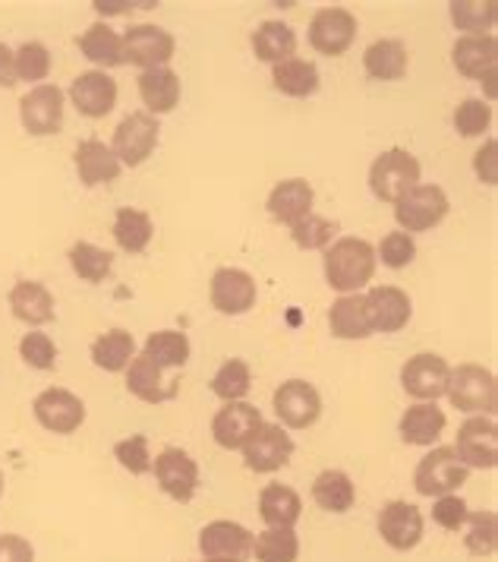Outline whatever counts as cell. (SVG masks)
I'll return each instance as SVG.
<instances>
[{"instance_id":"cell-34","label":"cell","mask_w":498,"mask_h":562,"mask_svg":"<svg viewBox=\"0 0 498 562\" xmlns=\"http://www.w3.org/2000/svg\"><path fill=\"white\" fill-rule=\"evenodd\" d=\"M252 52L265 64H284L297 52V32L281 23V20H265L252 32Z\"/></svg>"},{"instance_id":"cell-25","label":"cell","mask_w":498,"mask_h":562,"mask_svg":"<svg viewBox=\"0 0 498 562\" xmlns=\"http://www.w3.org/2000/svg\"><path fill=\"white\" fill-rule=\"evenodd\" d=\"M451 60L461 77L483 79L498 67V38L496 35H461L451 48Z\"/></svg>"},{"instance_id":"cell-57","label":"cell","mask_w":498,"mask_h":562,"mask_svg":"<svg viewBox=\"0 0 498 562\" xmlns=\"http://www.w3.org/2000/svg\"><path fill=\"white\" fill-rule=\"evenodd\" d=\"M202 562H234V560H202Z\"/></svg>"},{"instance_id":"cell-39","label":"cell","mask_w":498,"mask_h":562,"mask_svg":"<svg viewBox=\"0 0 498 562\" xmlns=\"http://www.w3.org/2000/svg\"><path fill=\"white\" fill-rule=\"evenodd\" d=\"M67 259H70V269H73L76 276L82 281H89V284H101L111 276V269H114V254L104 250V247L89 244V240H76Z\"/></svg>"},{"instance_id":"cell-15","label":"cell","mask_w":498,"mask_h":562,"mask_svg":"<svg viewBox=\"0 0 498 562\" xmlns=\"http://www.w3.org/2000/svg\"><path fill=\"white\" fill-rule=\"evenodd\" d=\"M249 471L256 474H272L281 471L291 456H294V439L287 436V430L281 424H262L256 434L249 436V442L240 449Z\"/></svg>"},{"instance_id":"cell-6","label":"cell","mask_w":498,"mask_h":562,"mask_svg":"<svg viewBox=\"0 0 498 562\" xmlns=\"http://www.w3.org/2000/svg\"><path fill=\"white\" fill-rule=\"evenodd\" d=\"M274 414L287 430H309L322 417V395L306 380H287L274 389Z\"/></svg>"},{"instance_id":"cell-3","label":"cell","mask_w":498,"mask_h":562,"mask_svg":"<svg viewBox=\"0 0 498 562\" xmlns=\"http://www.w3.org/2000/svg\"><path fill=\"white\" fill-rule=\"evenodd\" d=\"M420 183V161L407 149H385L370 168V190L382 203H398L404 193H410Z\"/></svg>"},{"instance_id":"cell-30","label":"cell","mask_w":498,"mask_h":562,"mask_svg":"<svg viewBox=\"0 0 498 562\" xmlns=\"http://www.w3.org/2000/svg\"><path fill=\"white\" fill-rule=\"evenodd\" d=\"M139 99L143 104L149 108V114H168V111H174L177 104H180V77H177L171 67H158V70H146V74H139Z\"/></svg>"},{"instance_id":"cell-28","label":"cell","mask_w":498,"mask_h":562,"mask_svg":"<svg viewBox=\"0 0 498 562\" xmlns=\"http://www.w3.org/2000/svg\"><path fill=\"white\" fill-rule=\"evenodd\" d=\"M445 424H449V417L435 402H417L400 417V439L407 446H432L442 436Z\"/></svg>"},{"instance_id":"cell-33","label":"cell","mask_w":498,"mask_h":562,"mask_svg":"<svg viewBox=\"0 0 498 562\" xmlns=\"http://www.w3.org/2000/svg\"><path fill=\"white\" fill-rule=\"evenodd\" d=\"M259 515L269 528H294L303 515V499L294 486L269 484L259 493Z\"/></svg>"},{"instance_id":"cell-9","label":"cell","mask_w":498,"mask_h":562,"mask_svg":"<svg viewBox=\"0 0 498 562\" xmlns=\"http://www.w3.org/2000/svg\"><path fill=\"white\" fill-rule=\"evenodd\" d=\"M35 420L54 436H70L86 424V402L70 389H45L32 402Z\"/></svg>"},{"instance_id":"cell-40","label":"cell","mask_w":498,"mask_h":562,"mask_svg":"<svg viewBox=\"0 0 498 562\" xmlns=\"http://www.w3.org/2000/svg\"><path fill=\"white\" fill-rule=\"evenodd\" d=\"M252 553L259 562H297L299 537L294 528H265L252 537Z\"/></svg>"},{"instance_id":"cell-12","label":"cell","mask_w":498,"mask_h":562,"mask_svg":"<svg viewBox=\"0 0 498 562\" xmlns=\"http://www.w3.org/2000/svg\"><path fill=\"white\" fill-rule=\"evenodd\" d=\"M356 38V16L348 7H322L309 20V45L325 57H341Z\"/></svg>"},{"instance_id":"cell-4","label":"cell","mask_w":498,"mask_h":562,"mask_svg":"<svg viewBox=\"0 0 498 562\" xmlns=\"http://www.w3.org/2000/svg\"><path fill=\"white\" fill-rule=\"evenodd\" d=\"M451 212L449 196L439 183H417L410 193H404L395 203V222L404 234H423L445 222Z\"/></svg>"},{"instance_id":"cell-22","label":"cell","mask_w":498,"mask_h":562,"mask_svg":"<svg viewBox=\"0 0 498 562\" xmlns=\"http://www.w3.org/2000/svg\"><path fill=\"white\" fill-rule=\"evenodd\" d=\"M313 203H316V190L313 183L303 178H291L274 183V190L269 193V215H272L278 225H287L294 228L297 222H303L309 212H313Z\"/></svg>"},{"instance_id":"cell-42","label":"cell","mask_w":498,"mask_h":562,"mask_svg":"<svg viewBox=\"0 0 498 562\" xmlns=\"http://www.w3.org/2000/svg\"><path fill=\"white\" fill-rule=\"evenodd\" d=\"M252 389V373L244 358H230L218 367V373L212 376V392L222 402H244Z\"/></svg>"},{"instance_id":"cell-20","label":"cell","mask_w":498,"mask_h":562,"mask_svg":"<svg viewBox=\"0 0 498 562\" xmlns=\"http://www.w3.org/2000/svg\"><path fill=\"white\" fill-rule=\"evenodd\" d=\"M70 102L82 114V117H107L117 104V79L107 77L104 70H89V74H79L70 82Z\"/></svg>"},{"instance_id":"cell-7","label":"cell","mask_w":498,"mask_h":562,"mask_svg":"<svg viewBox=\"0 0 498 562\" xmlns=\"http://www.w3.org/2000/svg\"><path fill=\"white\" fill-rule=\"evenodd\" d=\"M121 38H124V60L133 64V67H139L143 74L146 70H158V67H168L177 52L174 35L168 29L151 26V23L129 26Z\"/></svg>"},{"instance_id":"cell-41","label":"cell","mask_w":498,"mask_h":562,"mask_svg":"<svg viewBox=\"0 0 498 562\" xmlns=\"http://www.w3.org/2000/svg\"><path fill=\"white\" fill-rule=\"evenodd\" d=\"M496 16V0H451V23L467 35H489Z\"/></svg>"},{"instance_id":"cell-37","label":"cell","mask_w":498,"mask_h":562,"mask_svg":"<svg viewBox=\"0 0 498 562\" xmlns=\"http://www.w3.org/2000/svg\"><path fill=\"white\" fill-rule=\"evenodd\" d=\"M151 234H155V225H151L149 212L143 209H117V218H114V240L124 254H143L151 244Z\"/></svg>"},{"instance_id":"cell-38","label":"cell","mask_w":498,"mask_h":562,"mask_svg":"<svg viewBox=\"0 0 498 562\" xmlns=\"http://www.w3.org/2000/svg\"><path fill=\"white\" fill-rule=\"evenodd\" d=\"M190 338L174 329H165V333H151L146 338V348H143V358H149L155 367L161 370H183L186 360H190Z\"/></svg>"},{"instance_id":"cell-49","label":"cell","mask_w":498,"mask_h":562,"mask_svg":"<svg viewBox=\"0 0 498 562\" xmlns=\"http://www.w3.org/2000/svg\"><path fill=\"white\" fill-rule=\"evenodd\" d=\"M20 358L32 370H54V363H57V345H54L50 335L29 333L20 341Z\"/></svg>"},{"instance_id":"cell-29","label":"cell","mask_w":498,"mask_h":562,"mask_svg":"<svg viewBox=\"0 0 498 562\" xmlns=\"http://www.w3.org/2000/svg\"><path fill=\"white\" fill-rule=\"evenodd\" d=\"M407 45L400 38H378L363 54L366 77L378 82H398L407 77Z\"/></svg>"},{"instance_id":"cell-14","label":"cell","mask_w":498,"mask_h":562,"mask_svg":"<svg viewBox=\"0 0 498 562\" xmlns=\"http://www.w3.org/2000/svg\"><path fill=\"white\" fill-rule=\"evenodd\" d=\"M449 360L442 355H414L400 367V385L407 395H414L417 402H439L445 395V385H449Z\"/></svg>"},{"instance_id":"cell-48","label":"cell","mask_w":498,"mask_h":562,"mask_svg":"<svg viewBox=\"0 0 498 562\" xmlns=\"http://www.w3.org/2000/svg\"><path fill=\"white\" fill-rule=\"evenodd\" d=\"M375 259H382V266H388V269H407L417 259V244H414L410 234L392 231V234L382 237V244L375 250Z\"/></svg>"},{"instance_id":"cell-56","label":"cell","mask_w":498,"mask_h":562,"mask_svg":"<svg viewBox=\"0 0 498 562\" xmlns=\"http://www.w3.org/2000/svg\"><path fill=\"white\" fill-rule=\"evenodd\" d=\"M0 496H3V471H0Z\"/></svg>"},{"instance_id":"cell-45","label":"cell","mask_w":498,"mask_h":562,"mask_svg":"<svg viewBox=\"0 0 498 562\" xmlns=\"http://www.w3.org/2000/svg\"><path fill=\"white\" fill-rule=\"evenodd\" d=\"M13 60H16V79L20 82H45L50 74V52L42 45V42H25L13 52Z\"/></svg>"},{"instance_id":"cell-32","label":"cell","mask_w":498,"mask_h":562,"mask_svg":"<svg viewBox=\"0 0 498 562\" xmlns=\"http://www.w3.org/2000/svg\"><path fill=\"white\" fill-rule=\"evenodd\" d=\"M272 82L274 89L287 99H309L319 92V67L313 60H303V57H291L284 64H274L272 67Z\"/></svg>"},{"instance_id":"cell-1","label":"cell","mask_w":498,"mask_h":562,"mask_svg":"<svg viewBox=\"0 0 498 562\" xmlns=\"http://www.w3.org/2000/svg\"><path fill=\"white\" fill-rule=\"evenodd\" d=\"M375 247L363 237H338L325 250V281L338 294H363L375 276Z\"/></svg>"},{"instance_id":"cell-31","label":"cell","mask_w":498,"mask_h":562,"mask_svg":"<svg viewBox=\"0 0 498 562\" xmlns=\"http://www.w3.org/2000/svg\"><path fill=\"white\" fill-rule=\"evenodd\" d=\"M79 52L86 60H92L95 67L114 70L124 67V38L107 26V23H92L79 35Z\"/></svg>"},{"instance_id":"cell-53","label":"cell","mask_w":498,"mask_h":562,"mask_svg":"<svg viewBox=\"0 0 498 562\" xmlns=\"http://www.w3.org/2000/svg\"><path fill=\"white\" fill-rule=\"evenodd\" d=\"M20 79H16V60H13V48H7L0 42V89H13Z\"/></svg>"},{"instance_id":"cell-43","label":"cell","mask_w":498,"mask_h":562,"mask_svg":"<svg viewBox=\"0 0 498 562\" xmlns=\"http://www.w3.org/2000/svg\"><path fill=\"white\" fill-rule=\"evenodd\" d=\"M467 537H464V543H467V550L474 553V557H493L498 550V515L496 512L483 509V512H471L467 515Z\"/></svg>"},{"instance_id":"cell-23","label":"cell","mask_w":498,"mask_h":562,"mask_svg":"<svg viewBox=\"0 0 498 562\" xmlns=\"http://www.w3.org/2000/svg\"><path fill=\"white\" fill-rule=\"evenodd\" d=\"M76 175L82 187H99V183H114L121 178L124 165L117 161V155L111 153L107 143L101 139H82L73 153Z\"/></svg>"},{"instance_id":"cell-19","label":"cell","mask_w":498,"mask_h":562,"mask_svg":"<svg viewBox=\"0 0 498 562\" xmlns=\"http://www.w3.org/2000/svg\"><path fill=\"white\" fill-rule=\"evenodd\" d=\"M262 411L249 402H225V408L215 414L212 420V436L215 442L227 449V452H237L249 442V436L262 427Z\"/></svg>"},{"instance_id":"cell-44","label":"cell","mask_w":498,"mask_h":562,"mask_svg":"<svg viewBox=\"0 0 498 562\" xmlns=\"http://www.w3.org/2000/svg\"><path fill=\"white\" fill-rule=\"evenodd\" d=\"M335 234H338V225L331 218L316 215V212H309L303 222H297L291 228V237H294V244H297L299 250H328Z\"/></svg>"},{"instance_id":"cell-18","label":"cell","mask_w":498,"mask_h":562,"mask_svg":"<svg viewBox=\"0 0 498 562\" xmlns=\"http://www.w3.org/2000/svg\"><path fill=\"white\" fill-rule=\"evenodd\" d=\"M363 297H366V313H370V326H373V333L395 335L410 323L414 301H410V294H407V291H400V288H395V284H378V288H370Z\"/></svg>"},{"instance_id":"cell-51","label":"cell","mask_w":498,"mask_h":562,"mask_svg":"<svg viewBox=\"0 0 498 562\" xmlns=\"http://www.w3.org/2000/svg\"><path fill=\"white\" fill-rule=\"evenodd\" d=\"M0 562H35V547L20 535H0Z\"/></svg>"},{"instance_id":"cell-5","label":"cell","mask_w":498,"mask_h":562,"mask_svg":"<svg viewBox=\"0 0 498 562\" xmlns=\"http://www.w3.org/2000/svg\"><path fill=\"white\" fill-rule=\"evenodd\" d=\"M467 477H471V468L457 459L454 446H439L426 459H420L417 471H414V486L420 496L439 499V496L457 493V486L467 484Z\"/></svg>"},{"instance_id":"cell-50","label":"cell","mask_w":498,"mask_h":562,"mask_svg":"<svg viewBox=\"0 0 498 562\" xmlns=\"http://www.w3.org/2000/svg\"><path fill=\"white\" fill-rule=\"evenodd\" d=\"M467 515H471V509H467V503L457 493L439 496L435 506H432V521L439 528H445V531H461L467 525Z\"/></svg>"},{"instance_id":"cell-54","label":"cell","mask_w":498,"mask_h":562,"mask_svg":"<svg viewBox=\"0 0 498 562\" xmlns=\"http://www.w3.org/2000/svg\"><path fill=\"white\" fill-rule=\"evenodd\" d=\"M92 7H95L99 13H107V16H114V13H124L126 7L133 10V7H151V3H149V0H146V3H133V0H95Z\"/></svg>"},{"instance_id":"cell-55","label":"cell","mask_w":498,"mask_h":562,"mask_svg":"<svg viewBox=\"0 0 498 562\" xmlns=\"http://www.w3.org/2000/svg\"><path fill=\"white\" fill-rule=\"evenodd\" d=\"M479 82H486V92H489V99H496V70H493V74H486V77L479 79Z\"/></svg>"},{"instance_id":"cell-35","label":"cell","mask_w":498,"mask_h":562,"mask_svg":"<svg viewBox=\"0 0 498 562\" xmlns=\"http://www.w3.org/2000/svg\"><path fill=\"white\" fill-rule=\"evenodd\" d=\"M313 503L322 512L344 515V512L353 509V503H356V486H353V481H350L344 471L328 468V471H322V474L313 481Z\"/></svg>"},{"instance_id":"cell-10","label":"cell","mask_w":498,"mask_h":562,"mask_svg":"<svg viewBox=\"0 0 498 562\" xmlns=\"http://www.w3.org/2000/svg\"><path fill=\"white\" fill-rule=\"evenodd\" d=\"M151 471H155V481L158 486L174 499V503H190L200 490V464L190 452L183 449H161L155 461H151Z\"/></svg>"},{"instance_id":"cell-2","label":"cell","mask_w":498,"mask_h":562,"mask_svg":"<svg viewBox=\"0 0 498 562\" xmlns=\"http://www.w3.org/2000/svg\"><path fill=\"white\" fill-rule=\"evenodd\" d=\"M445 395L457 411L464 414H483L489 417L498 405V383L493 370L479 367V363H457L449 373Z\"/></svg>"},{"instance_id":"cell-11","label":"cell","mask_w":498,"mask_h":562,"mask_svg":"<svg viewBox=\"0 0 498 562\" xmlns=\"http://www.w3.org/2000/svg\"><path fill=\"white\" fill-rule=\"evenodd\" d=\"M20 124L29 136H54L64 127V92L42 82L20 99Z\"/></svg>"},{"instance_id":"cell-47","label":"cell","mask_w":498,"mask_h":562,"mask_svg":"<svg viewBox=\"0 0 498 562\" xmlns=\"http://www.w3.org/2000/svg\"><path fill=\"white\" fill-rule=\"evenodd\" d=\"M114 459L121 461V468H126V471H129V474H136V477L149 474L151 471L149 436L136 434V436H126V439H121V442L114 446Z\"/></svg>"},{"instance_id":"cell-27","label":"cell","mask_w":498,"mask_h":562,"mask_svg":"<svg viewBox=\"0 0 498 562\" xmlns=\"http://www.w3.org/2000/svg\"><path fill=\"white\" fill-rule=\"evenodd\" d=\"M10 310L25 326H48L54 319V294L42 281H16L10 291Z\"/></svg>"},{"instance_id":"cell-8","label":"cell","mask_w":498,"mask_h":562,"mask_svg":"<svg viewBox=\"0 0 498 562\" xmlns=\"http://www.w3.org/2000/svg\"><path fill=\"white\" fill-rule=\"evenodd\" d=\"M158 117H151L149 111H133L114 130V143L111 153L117 155V161L126 168H139L158 146Z\"/></svg>"},{"instance_id":"cell-26","label":"cell","mask_w":498,"mask_h":562,"mask_svg":"<svg viewBox=\"0 0 498 562\" xmlns=\"http://www.w3.org/2000/svg\"><path fill=\"white\" fill-rule=\"evenodd\" d=\"M328 326H331L335 338H344V341L370 338L373 326H370V313H366V297L363 294H341L328 310Z\"/></svg>"},{"instance_id":"cell-36","label":"cell","mask_w":498,"mask_h":562,"mask_svg":"<svg viewBox=\"0 0 498 562\" xmlns=\"http://www.w3.org/2000/svg\"><path fill=\"white\" fill-rule=\"evenodd\" d=\"M136 358V341L126 329H107L92 341V363L107 373H124L129 360Z\"/></svg>"},{"instance_id":"cell-24","label":"cell","mask_w":498,"mask_h":562,"mask_svg":"<svg viewBox=\"0 0 498 562\" xmlns=\"http://www.w3.org/2000/svg\"><path fill=\"white\" fill-rule=\"evenodd\" d=\"M126 389H129V395H136L146 405H161V402L174 398L180 392V383L165 380V370L139 355V358L129 360V367H126Z\"/></svg>"},{"instance_id":"cell-13","label":"cell","mask_w":498,"mask_h":562,"mask_svg":"<svg viewBox=\"0 0 498 562\" xmlns=\"http://www.w3.org/2000/svg\"><path fill=\"white\" fill-rule=\"evenodd\" d=\"M457 459L467 468H483V471H496L498 468V427L493 417L474 414L461 424L457 430V446H454Z\"/></svg>"},{"instance_id":"cell-16","label":"cell","mask_w":498,"mask_h":562,"mask_svg":"<svg viewBox=\"0 0 498 562\" xmlns=\"http://www.w3.org/2000/svg\"><path fill=\"white\" fill-rule=\"evenodd\" d=\"M423 512L417 509L414 503L392 499V503H385L382 512H378V535H382V540H385L392 550H398V553L414 550V547L423 540Z\"/></svg>"},{"instance_id":"cell-17","label":"cell","mask_w":498,"mask_h":562,"mask_svg":"<svg viewBox=\"0 0 498 562\" xmlns=\"http://www.w3.org/2000/svg\"><path fill=\"white\" fill-rule=\"evenodd\" d=\"M208 297H212V307L218 310V313H225V316H244V313L256 307L259 288H256V279L249 276L247 269L225 266V269H218L212 276Z\"/></svg>"},{"instance_id":"cell-52","label":"cell","mask_w":498,"mask_h":562,"mask_svg":"<svg viewBox=\"0 0 498 562\" xmlns=\"http://www.w3.org/2000/svg\"><path fill=\"white\" fill-rule=\"evenodd\" d=\"M498 146H496V139H486V146L476 153L474 158V171H476V178L483 180V183H489V187H496L498 183Z\"/></svg>"},{"instance_id":"cell-21","label":"cell","mask_w":498,"mask_h":562,"mask_svg":"<svg viewBox=\"0 0 498 562\" xmlns=\"http://www.w3.org/2000/svg\"><path fill=\"white\" fill-rule=\"evenodd\" d=\"M202 560L244 562L252 557V535L237 521H212L200 531Z\"/></svg>"},{"instance_id":"cell-46","label":"cell","mask_w":498,"mask_h":562,"mask_svg":"<svg viewBox=\"0 0 498 562\" xmlns=\"http://www.w3.org/2000/svg\"><path fill=\"white\" fill-rule=\"evenodd\" d=\"M493 124V104L483 102V99H467V102L457 104L454 111V130L464 136V139H474L483 136Z\"/></svg>"}]
</instances>
